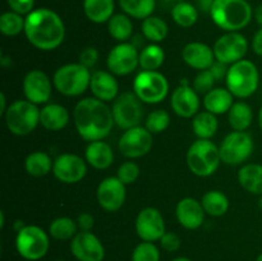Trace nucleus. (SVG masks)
Masks as SVG:
<instances>
[{
  "label": "nucleus",
  "mask_w": 262,
  "mask_h": 261,
  "mask_svg": "<svg viewBox=\"0 0 262 261\" xmlns=\"http://www.w3.org/2000/svg\"><path fill=\"white\" fill-rule=\"evenodd\" d=\"M73 123L77 133L87 142L105 140L115 124L112 109L106 102L94 96L77 102L73 109Z\"/></svg>",
  "instance_id": "1"
},
{
  "label": "nucleus",
  "mask_w": 262,
  "mask_h": 261,
  "mask_svg": "<svg viewBox=\"0 0 262 261\" xmlns=\"http://www.w3.org/2000/svg\"><path fill=\"white\" fill-rule=\"evenodd\" d=\"M25 36L33 48L51 51L63 44L66 26L58 13L48 8H38L26 15Z\"/></svg>",
  "instance_id": "2"
},
{
  "label": "nucleus",
  "mask_w": 262,
  "mask_h": 261,
  "mask_svg": "<svg viewBox=\"0 0 262 261\" xmlns=\"http://www.w3.org/2000/svg\"><path fill=\"white\" fill-rule=\"evenodd\" d=\"M210 15L212 22L225 32H239L250 25L253 10L247 0H215Z\"/></svg>",
  "instance_id": "3"
},
{
  "label": "nucleus",
  "mask_w": 262,
  "mask_h": 261,
  "mask_svg": "<svg viewBox=\"0 0 262 261\" xmlns=\"http://www.w3.org/2000/svg\"><path fill=\"white\" fill-rule=\"evenodd\" d=\"M227 89L237 99L251 97L260 84V72L257 66L248 59H242L229 66L225 77Z\"/></svg>",
  "instance_id": "4"
},
{
  "label": "nucleus",
  "mask_w": 262,
  "mask_h": 261,
  "mask_svg": "<svg viewBox=\"0 0 262 261\" xmlns=\"http://www.w3.org/2000/svg\"><path fill=\"white\" fill-rule=\"evenodd\" d=\"M187 165L188 169L197 177H210L217 170L222 156L219 146L211 140L197 138L187 151Z\"/></svg>",
  "instance_id": "5"
},
{
  "label": "nucleus",
  "mask_w": 262,
  "mask_h": 261,
  "mask_svg": "<svg viewBox=\"0 0 262 261\" xmlns=\"http://www.w3.org/2000/svg\"><path fill=\"white\" fill-rule=\"evenodd\" d=\"M91 76V69L86 68L81 63L64 64L54 73V89L64 96H79L90 89Z\"/></svg>",
  "instance_id": "6"
},
{
  "label": "nucleus",
  "mask_w": 262,
  "mask_h": 261,
  "mask_svg": "<svg viewBox=\"0 0 262 261\" xmlns=\"http://www.w3.org/2000/svg\"><path fill=\"white\" fill-rule=\"evenodd\" d=\"M38 105L28 100H15L8 105L4 113V122L8 130L15 136H27L40 124Z\"/></svg>",
  "instance_id": "7"
},
{
  "label": "nucleus",
  "mask_w": 262,
  "mask_h": 261,
  "mask_svg": "<svg viewBox=\"0 0 262 261\" xmlns=\"http://www.w3.org/2000/svg\"><path fill=\"white\" fill-rule=\"evenodd\" d=\"M15 250L27 261H37L45 257L50 248V235L35 224L25 225L15 234Z\"/></svg>",
  "instance_id": "8"
},
{
  "label": "nucleus",
  "mask_w": 262,
  "mask_h": 261,
  "mask_svg": "<svg viewBox=\"0 0 262 261\" xmlns=\"http://www.w3.org/2000/svg\"><path fill=\"white\" fill-rule=\"evenodd\" d=\"M133 92L143 104H159L169 94L168 78L159 71H141L133 79Z\"/></svg>",
  "instance_id": "9"
},
{
  "label": "nucleus",
  "mask_w": 262,
  "mask_h": 261,
  "mask_svg": "<svg viewBox=\"0 0 262 261\" xmlns=\"http://www.w3.org/2000/svg\"><path fill=\"white\" fill-rule=\"evenodd\" d=\"M219 150L223 163L228 165H241L253 154L255 142L252 136L246 130H233L225 136Z\"/></svg>",
  "instance_id": "10"
},
{
  "label": "nucleus",
  "mask_w": 262,
  "mask_h": 261,
  "mask_svg": "<svg viewBox=\"0 0 262 261\" xmlns=\"http://www.w3.org/2000/svg\"><path fill=\"white\" fill-rule=\"evenodd\" d=\"M142 104L133 91L120 94L113 101L112 112L115 124L124 130L140 125L143 118Z\"/></svg>",
  "instance_id": "11"
},
{
  "label": "nucleus",
  "mask_w": 262,
  "mask_h": 261,
  "mask_svg": "<svg viewBox=\"0 0 262 261\" xmlns=\"http://www.w3.org/2000/svg\"><path fill=\"white\" fill-rule=\"evenodd\" d=\"M146 127L129 128L124 130L118 141V148L120 154L127 159H140L147 155L154 145V137Z\"/></svg>",
  "instance_id": "12"
},
{
  "label": "nucleus",
  "mask_w": 262,
  "mask_h": 261,
  "mask_svg": "<svg viewBox=\"0 0 262 261\" xmlns=\"http://www.w3.org/2000/svg\"><path fill=\"white\" fill-rule=\"evenodd\" d=\"M212 49L217 61L232 66L245 59L248 51V41L241 32H227L215 41Z\"/></svg>",
  "instance_id": "13"
},
{
  "label": "nucleus",
  "mask_w": 262,
  "mask_h": 261,
  "mask_svg": "<svg viewBox=\"0 0 262 261\" xmlns=\"http://www.w3.org/2000/svg\"><path fill=\"white\" fill-rule=\"evenodd\" d=\"M106 67L114 76H128L140 67V53L130 42H119L109 51Z\"/></svg>",
  "instance_id": "14"
},
{
  "label": "nucleus",
  "mask_w": 262,
  "mask_h": 261,
  "mask_svg": "<svg viewBox=\"0 0 262 261\" xmlns=\"http://www.w3.org/2000/svg\"><path fill=\"white\" fill-rule=\"evenodd\" d=\"M53 174L61 183L76 184L86 177L87 161L76 154L64 153L54 160Z\"/></svg>",
  "instance_id": "15"
},
{
  "label": "nucleus",
  "mask_w": 262,
  "mask_h": 261,
  "mask_svg": "<svg viewBox=\"0 0 262 261\" xmlns=\"http://www.w3.org/2000/svg\"><path fill=\"white\" fill-rule=\"evenodd\" d=\"M136 233L145 242H158L165 234V220L156 207H145L137 214L135 222Z\"/></svg>",
  "instance_id": "16"
},
{
  "label": "nucleus",
  "mask_w": 262,
  "mask_h": 261,
  "mask_svg": "<svg viewBox=\"0 0 262 261\" xmlns=\"http://www.w3.org/2000/svg\"><path fill=\"white\" fill-rule=\"evenodd\" d=\"M53 79L40 69H31L23 77L22 89L26 100L36 105L48 104L53 92Z\"/></svg>",
  "instance_id": "17"
},
{
  "label": "nucleus",
  "mask_w": 262,
  "mask_h": 261,
  "mask_svg": "<svg viewBox=\"0 0 262 261\" xmlns=\"http://www.w3.org/2000/svg\"><path fill=\"white\" fill-rule=\"evenodd\" d=\"M127 197L125 184L118 177H107L99 183L96 200L105 211L115 212L122 209Z\"/></svg>",
  "instance_id": "18"
},
{
  "label": "nucleus",
  "mask_w": 262,
  "mask_h": 261,
  "mask_svg": "<svg viewBox=\"0 0 262 261\" xmlns=\"http://www.w3.org/2000/svg\"><path fill=\"white\" fill-rule=\"evenodd\" d=\"M71 252L78 261H102L105 247L100 238L92 232L79 230L71 240Z\"/></svg>",
  "instance_id": "19"
},
{
  "label": "nucleus",
  "mask_w": 262,
  "mask_h": 261,
  "mask_svg": "<svg viewBox=\"0 0 262 261\" xmlns=\"http://www.w3.org/2000/svg\"><path fill=\"white\" fill-rule=\"evenodd\" d=\"M170 106L181 118H193L200 110V97L196 90L183 79L170 96Z\"/></svg>",
  "instance_id": "20"
},
{
  "label": "nucleus",
  "mask_w": 262,
  "mask_h": 261,
  "mask_svg": "<svg viewBox=\"0 0 262 261\" xmlns=\"http://www.w3.org/2000/svg\"><path fill=\"white\" fill-rule=\"evenodd\" d=\"M204 206L193 197H184L177 204L176 216L179 224L188 230L199 229L205 222Z\"/></svg>",
  "instance_id": "21"
},
{
  "label": "nucleus",
  "mask_w": 262,
  "mask_h": 261,
  "mask_svg": "<svg viewBox=\"0 0 262 261\" xmlns=\"http://www.w3.org/2000/svg\"><path fill=\"white\" fill-rule=\"evenodd\" d=\"M182 59L187 66L199 72L210 69L216 60L214 49L200 41L186 44L182 50Z\"/></svg>",
  "instance_id": "22"
},
{
  "label": "nucleus",
  "mask_w": 262,
  "mask_h": 261,
  "mask_svg": "<svg viewBox=\"0 0 262 261\" xmlns=\"http://www.w3.org/2000/svg\"><path fill=\"white\" fill-rule=\"evenodd\" d=\"M90 91L92 92V96L101 101H114L119 96V83L112 72L95 71L92 72Z\"/></svg>",
  "instance_id": "23"
},
{
  "label": "nucleus",
  "mask_w": 262,
  "mask_h": 261,
  "mask_svg": "<svg viewBox=\"0 0 262 261\" xmlns=\"http://www.w3.org/2000/svg\"><path fill=\"white\" fill-rule=\"evenodd\" d=\"M71 120L68 109L60 104L48 102L40 110V124L45 129L58 132L64 129Z\"/></svg>",
  "instance_id": "24"
},
{
  "label": "nucleus",
  "mask_w": 262,
  "mask_h": 261,
  "mask_svg": "<svg viewBox=\"0 0 262 261\" xmlns=\"http://www.w3.org/2000/svg\"><path fill=\"white\" fill-rule=\"evenodd\" d=\"M84 160L94 169L105 170L114 163V151L104 140L92 141L84 150Z\"/></svg>",
  "instance_id": "25"
},
{
  "label": "nucleus",
  "mask_w": 262,
  "mask_h": 261,
  "mask_svg": "<svg viewBox=\"0 0 262 261\" xmlns=\"http://www.w3.org/2000/svg\"><path fill=\"white\" fill-rule=\"evenodd\" d=\"M234 104V96L228 89L214 87L211 91L204 95L205 110L215 115L225 114Z\"/></svg>",
  "instance_id": "26"
},
{
  "label": "nucleus",
  "mask_w": 262,
  "mask_h": 261,
  "mask_svg": "<svg viewBox=\"0 0 262 261\" xmlns=\"http://www.w3.org/2000/svg\"><path fill=\"white\" fill-rule=\"evenodd\" d=\"M238 182L251 194H262V164H245L238 170Z\"/></svg>",
  "instance_id": "27"
},
{
  "label": "nucleus",
  "mask_w": 262,
  "mask_h": 261,
  "mask_svg": "<svg viewBox=\"0 0 262 261\" xmlns=\"http://www.w3.org/2000/svg\"><path fill=\"white\" fill-rule=\"evenodd\" d=\"M114 0H84L83 10L86 17L94 23L109 22L114 15Z\"/></svg>",
  "instance_id": "28"
},
{
  "label": "nucleus",
  "mask_w": 262,
  "mask_h": 261,
  "mask_svg": "<svg viewBox=\"0 0 262 261\" xmlns=\"http://www.w3.org/2000/svg\"><path fill=\"white\" fill-rule=\"evenodd\" d=\"M216 117L217 115L205 110V112H199L192 118V129L197 138L211 140L216 135L219 128V120Z\"/></svg>",
  "instance_id": "29"
},
{
  "label": "nucleus",
  "mask_w": 262,
  "mask_h": 261,
  "mask_svg": "<svg viewBox=\"0 0 262 261\" xmlns=\"http://www.w3.org/2000/svg\"><path fill=\"white\" fill-rule=\"evenodd\" d=\"M201 204L204 206L206 215L214 217L223 216L229 210V199H228V196L224 192L219 191V189L207 191L202 196Z\"/></svg>",
  "instance_id": "30"
},
{
  "label": "nucleus",
  "mask_w": 262,
  "mask_h": 261,
  "mask_svg": "<svg viewBox=\"0 0 262 261\" xmlns=\"http://www.w3.org/2000/svg\"><path fill=\"white\" fill-rule=\"evenodd\" d=\"M54 160H51L50 155L43 151H33L28 154L25 160V169L30 176L40 178L48 176L53 171Z\"/></svg>",
  "instance_id": "31"
},
{
  "label": "nucleus",
  "mask_w": 262,
  "mask_h": 261,
  "mask_svg": "<svg viewBox=\"0 0 262 261\" xmlns=\"http://www.w3.org/2000/svg\"><path fill=\"white\" fill-rule=\"evenodd\" d=\"M228 120L233 130H247L253 122L252 107L245 101H235L228 112Z\"/></svg>",
  "instance_id": "32"
},
{
  "label": "nucleus",
  "mask_w": 262,
  "mask_h": 261,
  "mask_svg": "<svg viewBox=\"0 0 262 261\" xmlns=\"http://www.w3.org/2000/svg\"><path fill=\"white\" fill-rule=\"evenodd\" d=\"M107 32L114 40L127 42L133 35V23L125 13L114 14L107 22Z\"/></svg>",
  "instance_id": "33"
},
{
  "label": "nucleus",
  "mask_w": 262,
  "mask_h": 261,
  "mask_svg": "<svg viewBox=\"0 0 262 261\" xmlns=\"http://www.w3.org/2000/svg\"><path fill=\"white\" fill-rule=\"evenodd\" d=\"M78 230L77 220L68 216H60L50 223L48 233L51 238L56 241H68L73 240Z\"/></svg>",
  "instance_id": "34"
},
{
  "label": "nucleus",
  "mask_w": 262,
  "mask_h": 261,
  "mask_svg": "<svg viewBox=\"0 0 262 261\" xmlns=\"http://www.w3.org/2000/svg\"><path fill=\"white\" fill-rule=\"evenodd\" d=\"M141 30L146 40L151 41V44H159L164 41L169 32V27L165 20L156 15H150L143 19Z\"/></svg>",
  "instance_id": "35"
},
{
  "label": "nucleus",
  "mask_w": 262,
  "mask_h": 261,
  "mask_svg": "<svg viewBox=\"0 0 262 261\" xmlns=\"http://www.w3.org/2000/svg\"><path fill=\"white\" fill-rule=\"evenodd\" d=\"M165 61V51L159 44H150L140 51V67L142 71H158Z\"/></svg>",
  "instance_id": "36"
},
{
  "label": "nucleus",
  "mask_w": 262,
  "mask_h": 261,
  "mask_svg": "<svg viewBox=\"0 0 262 261\" xmlns=\"http://www.w3.org/2000/svg\"><path fill=\"white\" fill-rule=\"evenodd\" d=\"M155 0H119V7L130 18L146 19L155 10Z\"/></svg>",
  "instance_id": "37"
},
{
  "label": "nucleus",
  "mask_w": 262,
  "mask_h": 261,
  "mask_svg": "<svg viewBox=\"0 0 262 261\" xmlns=\"http://www.w3.org/2000/svg\"><path fill=\"white\" fill-rule=\"evenodd\" d=\"M171 18L179 27L189 28L199 19V12L191 3L181 2L177 3L171 9Z\"/></svg>",
  "instance_id": "38"
},
{
  "label": "nucleus",
  "mask_w": 262,
  "mask_h": 261,
  "mask_svg": "<svg viewBox=\"0 0 262 261\" xmlns=\"http://www.w3.org/2000/svg\"><path fill=\"white\" fill-rule=\"evenodd\" d=\"M25 22L26 18L13 10L3 13L0 17V32L9 37L19 35L20 32H25Z\"/></svg>",
  "instance_id": "39"
},
{
  "label": "nucleus",
  "mask_w": 262,
  "mask_h": 261,
  "mask_svg": "<svg viewBox=\"0 0 262 261\" xmlns=\"http://www.w3.org/2000/svg\"><path fill=\"white\" fill-rule=\"evenodd\" d=\"M170 124V115L166 110L156 109L152 110L150 114L146 117L145 127L146 129L150 130L152 135H159L166 130V128Z\"/></svg>",
  "instance_id": "40"
},
{
  "label": "nucleus",
  "mask_w": 262,
  "mask_h": 261,
  "mask_svg": "<svg viewBox=\"0 0 262 261\" xmlns=\"http://www.w3.org/2000/svg\"><path fill=\"white\" fill-rule=\"evenodd\" d=\"M132 261H160V251L154 242L142 241L132 252Z\"/></svg>",
  "instance_id": "41"
},
{
  "label": "nucleus",
  "mask_w": 262,
  "mask_h": 261,
  "mask_svg": "<svg viewBox=\"0 0 262 261\" xmlns=\"http://www.w3.org/2000/svg\"><path fill=\"white\" fill-rule=\"evenodd\" d=\"M216 82L215 77L210 72V69H205V71H200L197 76L194 77L192 87L197 91V94L206 95L207 92L211 91L214 89V84Z\"/></svg>",
  "instance_id": "42"
},
{
  "label": "nucleus",
  "mask_w": 262,
  "mask_h": 261,
  "mask_svg": "<svg viewBox=\"0 0 262 261\" xmlns=\"http://www.w3.org/2000/svg\"><path fill=\"white\" fill-rule=\"evenodd\" d=\"M140 166L135 163V161H124L123 164H120V166L118 168L117 177L125 184H132L140 177Z\"/></svg>",
  "instance_id": "43"
},
{
  "label": "nucleus",
  "mask_w": 262,
  "mask_h": 261,
  "mask_svg": "<svg viewBox=\"0 0 262 261\" xmlns=\"http://www.w3.org/2000/svg\"><path fill=\"white\" fill-rule=\"evenodd\" d=\"M99 50H97L96 48H94V46H87V48H84L83 50L79 53L78 63H81L82 66H84L86 68L91 69L96 66V63L99 61Z\"/></svg>",
  "instance_id": "44"
},
{
  "label": "nucleus",
  "mask_w": 262,
  "mask_h": 261,
  "mask_svg": "<svg viewBox=\"0 0 262 261\" xmlns=\"http://www.w3.org/2000/svg\"><path fill=\"white\" fill-rule=\"evenodd\" d=\"M161 245V247L164 248L168 252H176L181 248V238L178 234L173 232H165V234L161 237V240L159 241Z\"/></svg>",
  "instance_id": "45"
},
{
  "label": "nucleus",
  "mask_w": 262,
  "mask_h": 261,
  "mask_svg": "<svg viewBox=\"0 0 262 261\" xmlns=\"http://www.w3.org/2000/svg\"><path fill=\"white\" fill-rule=\"evenodd\" d=\"M10 10L18 13L20 15L30 14L33 10L35 0H7Z\"/></svg>",
  "instance_id": "46"
},
{
  "label": "nucleus",
  "mask_w": 262,
  "mask_h": 261,
  "mask_svg": "<svg viewBox=\"0 0 262 261\" xmlns=\"http://www.w3.org/2000/svg\"><path fill=\"white\" fill-rule=\"evenodd\" d=\"M77 225H78V229L82 232H91L92 228L95 225V217L92 216L90 212H81V214L77 216Z\"/></svg>",
  "instance_id": "47"
},
{
  "label": "nucleus",
  "mask_w": 262,
  "mask_h": 261,
  "mask_svg": "<svg viewBox=\"0 0 262 261\" xmlns=\"http://www.w3.org/2000/svg\"><path fill=\"white\" fill-rule=\"evenodd\" d=\"M228 69H229V67H228L227 64L215 60V63L212 64L211 68H210V72H211L212 76L215 77V79H216L217 82V81H222V79H224L225 77H227Z\"/></svg>",
  "instance_id": "48"
},
{
  "label": "nucleus",
  "mask_w": 262,
  "mask_h": 261,
  "mask_svg": "<svg viewBox=\"0 0 262 261\" xmlns=\"http://www.w3.org/2000/svg\"><path fill=\"white\" fill-rule=\"evenodd\" d=\"M251 48H252V51L256 55L262 56V27L258 28L255 35H253Z\"/></svg>",
  "instance_id": "49"
},
{
  "label": "nucleus",
  "mask_w": 262,
  "mask_h": 261,
  "mask_svg": "<svg viewBox=\"0 0 262 261\" xmlns=\"http://www.w3.org/2000/svg\"><path fill=\"white\" fill-rule=\"evenodd\" d=\"M215 0H197V3H199V7L200 9L202 10V12H209L211 10V7L212 4H214Z\"/></svg>",
  "instance_id": "50"
},
{
  "label": "nucleus",
  "mask_w": 262,
  "mask_h": 261,
  "mask_svg": "<svg viewBox=\"0 0 262 261\" xmlns=\"http://www.w3.org/2000/svg\"><path fill=\"white\" fill-rule=\"evenodd\" d=\"M7 109V97H5L4 92H0V115H4Z\"/></svg>",
  "instance_id": "51"
},
{
  "label": "nucleus",
  "mask_w": 262,
  "mask_h": 261,
  "mask_svg": "<svg viewBox=\"0 0 262 261\" xmlns=\"http://www.w3.org/2000/svg\"><path fill=\"white\" fill-rule=\"evenodd\" d=\"M253 15H255V19L256 22H257V25L260 26V27H262V4H260L257 8H256Z\"/></svg>",
  "instance_id": "52"
},
{
  "label": "nucleus",
  "mask_w": 262,
  "mask_h": 261,
  "mask_svg": "<svg viewBox=\"0 0 262 261\" xmlns=\"http://www.w3.org/2000/svg\"><path fill=\"white\" fill-rule=\"evenodd\" d=\"M0 64H2L3 68H7V67H9L10 64H12L10 56L5 55V54H2V56H0Z\"/></svg>",
  "instance_id": "53"
},
{
  "label": "nucleus",
  "mask_w": 262,
  "mask_h": 261,
  "mask_svg": "<svg viewBox=\"0 0 262 261\" xmlns=\"http://www.w3.org/2000/svg\"><path fill=\"white\" fill-rule=\"evenodd\" d=\"M4 224H5V214L4 211H0V228H4Z\"/></svg>",
  "instance_id": "54"
},
{
  "label": "nucleus",
  "mask_w": 262,
  "mask_h": 261,
  "mask_svg": "<svg viewBox=\"0 0 262 261\" xmlns=\"http://www.w3.org/2000/svg\"><path fill=\"white\" fill-rule=\"evenodd\" d=\"M257 120H258V127H260V129H261V132H262V106L260 107V110H258Z\"/></svg>",
  "instance_id": "55"
},
{
  "label": "nucleus",
  "mask_w": 262,
  "mask_h": 261,
  "mask_svg": "<svg viewBox=\"0 0 262 261\" xmlns=\"http://www.w3.org/2000/svg\"><path fill=\"white\" fill-rule=\"evenodd\" d=\"M171 261H192L191 258H188V257H177V258H174V260H171Z\"/></svg>",
  "instance_id": "56"
},
{
  "label": "nucleus",
  "mask_w": 262,
  "mask_h": 261,
  "mask_svg": "<svg viewBox=\"0 0 262 261\" xmlns=\"http://www.w3.org/2000/svg\"><path fill=\"white\" fill-rule=\"evenodd\" d=\"M257 204H258V207H260V209L262 210V194L260 196V199H258V202H257Z\"/></svg>",
  "instance_id": "57"
},
{
  "label": "nucleus",
  "mask_w": 262,
  "mask_h": 261,
  "mask_svg": "<svg viewBox=\"0 0 262 261\" xmlns=\"http://www.w3.org/2000/svg\"><path fill=\"white\" fill-rule=\"evenodd\" d=\"M256 261H262V252L260 253V255L257 256V258H256Z\"/></svg>",
  "instance_id": "58"
},
{
  "label": "nucleus",
  "mask_w": 262,
  "mask_h": 261,
  "mask_svg": "<svg viewBox=\"0 0 262 261\" xmlns=\"http://www.w3.org/2000/svg\"><path fill=\"white\" fill-rule=\"evenodd\" d=\"M53 261H66V260H53Z\"/></svg>",
  "instance_id": "59"
},
{
  "label": "nucleus",
  "mask_w": 262,
  "mask_h": 261,
  "mask_svg": "<svg viewBox=\"0 0 262 261\" xmlns=\"http://www.w3.org/2000/svg\"><path fill=\"white\" fill-rule=\"evenodd\" d=\"M166 2H173V0H166Z\"/></svg>",
  "instance_id": "60"
}]
</instances>
